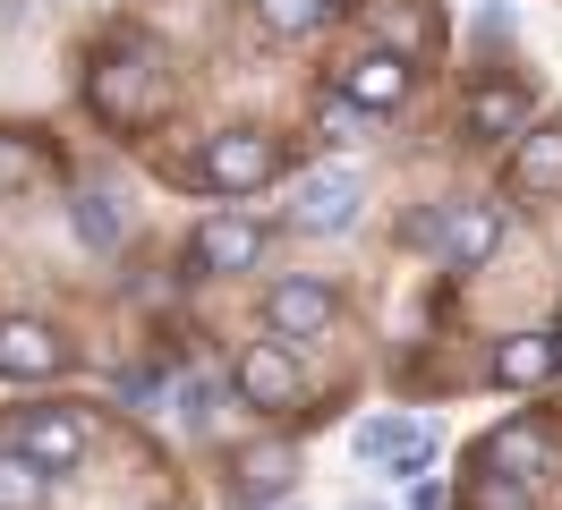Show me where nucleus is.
Here are the masks:
<instances>
[{
	"mask_svg": "<svg viewBox=\"0 0 562 510\" xmlns=\"http://www.w3.org/2000/svg\"><path fill=\"white\" fill-rule=\"evenodd\" d=\"M503 247V204H443V264L477 272Z\"/></svg>",
	"mask_w": 562,
	"mask_h": 510,
	"instance_id": "obj_12",
	"label": "nucleus"
},
{
	"mask_svg": "<svg viewBox=\"0 0 562 510\" xmlns=\"http://www.w3.org/2000/svg\"><path fill=\"white\" fill-rule=\"evenodd\" d=\"M409 510H443V485H435V476H409Z\"/></svg>",
	"mask_w": 562,
	"mask_h": 510,
	"instance_id": "obj_25",
	"label": "nucleus"
},
{
	"mask_svg": "<svg viewBox=\"0 0 562 510\" xmlns=\"http://www.w3.org/2000/svg\"><path fill=\"white\" fill-rule=\"evenodd\" d=\"M358 460H384L392 476H426L435 468V426H418V417H367L358 426Z\"/></svg>",
	"mask_w": 562,
	"mask_h": 510,
	"instance_id": "obj_9",
	"label": "nucleus"
},
{
	"mask_svg": "<svg viewBox=\"0 0 562 510\" xmlns=\"http://www.w3.org/2000/svg\"><path fill=\"white\" fill-rule=\"evenodd\" d=\"M69 366V340L43 315H0V383H52Z\"/></svg>",
	"mask_w": 562,
	"mask_h": 510,
	"instance_id": "obj_6",
	"label": "nucleus"
},
{
	"mask_svg": "<svg viewBox=\"0 0 562 510\" xmlns=\"http://www.w3.org/2000/svg\"><path fill=\"white\" fill-rule=\"evenodd\" d=\"M188 264L196 272H256L265 264V230L247 213H205L196 238H188Z\"/></svg>",
	"mask_w": 562,
	"mask_h": 510,
	"instance_id": "obj_8",
	"label": "nucleus"
},
{
	"mask_svg": "<svg viewBox=\"0 0 562 510\" xmlns=\"http://www.w3.org/2000/svg\"><path fill=\"white\" fill-rule=\"evenodd\" d=\"M358 204H367L358 170H316V179H299V196H290V230L333 238V230H350V222H358Z\"/></svg>",
	"mask_w": 562,
	"mask_h": 510,
	"instance_id": "obj_7",
	"label": "nucleus"
},
{
	"mask_svg": "<svg viewBox=\"0 0 562 510\" xmlns=\"http://www.w3.org/2000/svg\"><path fill=\"white\" fill-rule=\"evenodd\" d=\"M554 374H562L554 332H503L494 340V383H503V392H546Z\"/></svg>",
	"mask_w": 562,
	"mask_h": 510,
	"instance_id": "obj_10",
	"label": "nucleus"
},
{
	"mask_svg": "<svg viewBox=\"0 0 562 510\" xmlns=\"http://www.w3.org/2000/svg\"><path fill=\"white\" fill-rule=\"evenodd\" d=\"M554 340H562V315H554Z\"/></svg>",
	"mask_w": 562,
	"mask_h": 510,
	"instance_id": "obj_26",
	"label": "nucleus"
},
{
	"mask_svg": "<svg viewBox=\"0 0 562 510\" xmlns=\"http://www.w3.org/2000/svg\"><path fill=\"white\" fill-rule=\"evenodd\" d=\"M256 18H265V34H281V43H307V34L333 18V0H256Z\"/></svg>",
	"mask_w": 562,
	"mask_h": 510,
	"instance_id": "obj_18",
	"label": "nucleus"
},
{
	"mask_svg": "<svg viewBox=\"0 0 562 510\" xmlns=\"http://www.w3.org/2000/svg\"><path fill=\"white\" fill-rule=\"evenodd\" d=\"M290 468H299L290 451H247V460H239V494H281Z\"/></svg>",
	"mask_w": 562,
	"mask_h": 510,
	"instance_id": "obj_22",
	"label": "nucleus"
},
{
	"mask_svg": "<svg viewBox=\"0 0 562 510\" xmlns=\"http://www.w3.org/2000/svg\"><path fill=\"white\" fill-rule=\"evenodd\" d=\"M477 510H537V485H520V476L494 468L486 485H477Z\"/></svg>",
	"mask_w": 562,
	"mask_h": 510,
	"instance_id": "obj_23",
	"label": "nucleus"
},
{
	"mask_svg": "<svg viewBox=\"0 0 562 510\" xmlns=\"http://www.w3.org/2000/svg\"><path fill=\"white\" fill-rule=\"evenodd\" d=\"M486 468L520 476V485H546V476L562 468V451H554V442H546V434H537V426L520 417V426H503V434L486 442Z\"/></svg>",
	"mask_w": 562,
	"mask_h": 510,
	"instance_id": "obj_13",
	"label": "nucleus"
},
{
	"mask_svg": "<svg viewBox=\"0 0 562 510\" xmlns=\"http://www.w3.org/2000/svg\"><path fill=\"white\" fill-rule=\"evenodd\" d=\"M171 417L188 426V434H213V426H222V383H213V374H188V383L171 392Z\"/></svg>",
	"mask_w": 562,
	"mask_h": 510,
	"instance_id": "obj_19",
	"label": "nucleus"
},
{
	"mask_svg": "<svg viewBox=\"0 0 562 510\" xmlns=\"http://www.w3.org/2000/svg\"><path fill=\"white\" fill-rule=\"evenodd\" d=\"M86 102L103 111L111 128H137V120H154V52H145V43L103 52V60H94V77H86Z\"/></svg>",
	"mask_w": 562,
	"mask_h": 510,
	"instance_id": "obj_3",
	"label": "nucleus"
},
{
	"mask_svg": "<svg viewBox=\"0 0 562 510\" xmlns=\"http://www.w3.org/2000/svg\"><path fill=\"white\" fill-rule=\"evenodd\" d=\"M52 502V468H35L26 451H0V510H43Z\"/></svg>",
	"mask_w": 562,
	"mask_h": 510,
	"instance_id": "obj_17",
	"label": "nucleus"
},
{
	"mask_svg": "<svg viewBox=\"0 0 562 510\" xmlns=\"http://www.w3.org/2000/svg\"><path fill=\"white\" fill-rule=\"evenodd\" d=\"M341 94H350L358 111H375V120H384V111H401V102H409V60L375 43V52H358V60L341 68Z\"/></svg>",
	"mask_w": 562,
	"mask_h": 510,
	"instance_id": "obj_11",
	"label": "nucleus"
},
{
	"mask_svg": "<svg viewBox=\"0 0 562 510\" xmlns=\"http://www.w3.org/2000/svg\"><path fill=\"white\" fill-rule=\"evenodd\" d=\"M69 222H77V238H86L94 256H120V247H128V204L111 196V188H77Z\"/></svg>",
	"mask_w": 562,
	"mask_h": 510,
	"instance_id": "obj_14",
	"label": "nucleus"
},
{
	"mask_svg": "<svg viewBox=\"0 0 562 510\" xmlns=\"http://www.w3.org/2000/svg\"><path fill=\"white\" fill-rule=\"evenodd\" d=\"M281 510H290V502H281Z\"/></svg>",
	"mask_w": 562,
	"mask_h": 510,
	"instance_id": "obj_27",
	"label": "nucleus"
},
{
	"mask_svg": "<svg viewBox=\"0 0 562 510\" xmlns=\"http://www.w3.org/2000/svg\"><path fill=\"white\" fill-rule=\"evenodd\" d=\"M0 451H26L35 468L77 476V468H86V451H94V426H86V408H18L9 434H0Z\"/></svg>",
	"mask_w": 562,
	"mask_h": 510,
	"instance_id": "obj_1",
	"label": "nucleus"
},
{
	"mask_svg": "<svg viewBox=\"0 0 562 510\" xmlns=\"http://www.w3.org/2000/svg\"><path fill=\"white\" fill-rule=\"evenodd\" d=\"M231 392H239L247 408H299L307 366H299V349H290V340H256V349L239 358V374H231Z\"/></svg>",
	"mask_w": 562,
	"mask_h": 510,
	"instance_id": "obj_5",
	"label": "nucleus"
},
{
	"mask_svg": "<svg viewBox=\"0 0 562 510\" xmlns=\"http://www.w3.org/2000/svg\"><path fill=\"white\" fill-rule=\"evenodd\" d=\"M273 179V136H256V128H222L196 145V188L205 196H256Z\"/></svg>",
	"mask_w": 562,
	"mask_h": 510,
	"instance_id": "obj_2",
	"label": "nucleus"
},
{
	"mask_svg": "<svg viewBox=\"0 0 562 510\" xmlns=\"http://www.w3.org/2000/svg\"><path fill=\"white\" fill-rule=\"evenodd\" d=\"M111 392H120V400H162V374H145V366H120V374H111Z\"/></svg>",
	"mask_w": 562,
	"mask_h": 510,
	"instance_id": "obj_24",
	"label": "nucleus"
},
{
	"mask_svg": "<svg viewBox=\"0 0 562 510\" xmlns=\"http://www.w3.org/2000/svg\"><path fill=\"white\" fill-rule=\"evenodd\" d=\"M43 154L35 145H18V136H0V196H26V188H43Z\"/></svg>",
	"mask_w": 562,
	"mask_h": 510,
	"instance_id": "obj_20",
	"label": "nucleus"
},
{
	"mask_svg": "<svg viewBox=\"0 0 562 510\" xmlns=\"http://www.w3.org/2000/svg\"><path fill=\"white\" fill-rule=\"evenodd\" d=\"M316 120H324V136H333V145H358V136L375 128V111H358V102L341 94V86L324 94V111H316Z\"/></svg>",
	"mask_w": 562,
	"mask_h": 510,
	"instance_id": "obj_21",
	"label": "nucleus"
},
{
	"mask_svg": "<svg viewBox=\"0 0 562 510\" xmlns=\"http://www.w3.org/2000/svg\"><path fill=\"white\" fill-rule=\"evenodd\" d=\"M512 179H520L528 196L562 188V128H528L520 145H512Z\"/></svg>",
	"mask_w": 562,
	"mask_h": 510,
	"instance_id": "obj_16",
	"label": "nucleus"
},
{
	"mask_svg": "<svg viewBox=\"0 0 562 510\" xmlns=\"http://www.w3.org/2000/svg\"><path fill=\"white\" fill-rule=\"evenodd\" d=\"M469 136L520 145V136H528V94H520V86H477V94H469Z\"/></svg>",
	"mask_w": 562,
	"mask_h": 510,
	"instance_id": "obj_15",
	"label": "nucleus"
},
{
	"mask_svg": "<svg viewBox=\"0 0 562 510\" xmlns=\"http://www.w3.org/2000/svg\"><path fill=\"white\" fill-rule=\"evenodd\" d=\"M333 281H316V272H281L273 290H265V324H273V340H316L333 332Z\"/></svg>",
	"mask_w": 562,
	"mask_h": 510,
	"instance_id": "obj_4",
	"label": "nucleus"
}]
</instances>
